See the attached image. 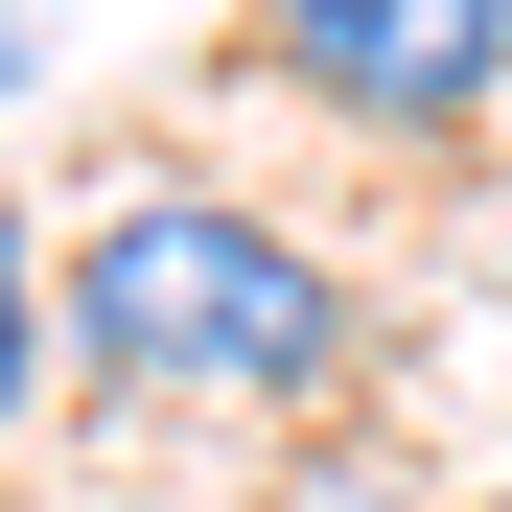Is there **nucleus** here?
<instances>
[{"label": "nucleus", "mask_w": 512, "mask_h": 512, "mask_svg": "<svg viewBox=\"0 0 512 512\" xmlns=\"http://www.w3.org/2000/svg\"><path fill=\"white\" fill-rule=\"evenodd\" d=\"M70 350L140 373V396H326L350 373V280H326L303 233L210 210V187H140L70 256Z\"/></svg>", "instance_id": "f257e3e1"}, {"label": "nucleus", "mask_w": 512, "mask_h": 512, "mask_svg": "<svg viewBox=\"0 0 512 512\" xmlns=\"http://www.w3.org/2000/svg\"><path fill=\"white\" fill-rule=\"evenodd\" d=\"M256 47H280L326 117H396V140H443V117H489V70H512V0H256Z\"/></svg>", "instance_id": "f03ea898"}, {"label": "nucleus", "mask_w": 512, "mask_h": 512, "mask_svg": "<svg viewBox=\"0 0 512 512\" xmlns=\"http://www.w3.org/2000/svg\"><path fill=\"white\" fill-rule=\"evenodd\" d=\"M47 396V280H24V233H0V419Z\"/></svg>", "instance_id": "7ed1b4c3"}, {"label": "nucleus", "mask_w": 512, "mask_h": 512, "mask_svg": "<svg viewBox=\"0 0 512 512\" xmlns=\"http://www.w3.org/2000/svg\"><path fill=\"white\" fill-rule=\"evenodd\" d=\"M303 512H419V489H303Z\"/></svg>", "instance_id": "20e7f679"}, {"label": "nucleus", "mask_w": 512, "mask_h": 512, "mask_svg": "<svg viewBox=\"0 0 512 512\" xmlns=\"http://www.w3.org/2000/svg\"><path fill=\"white\" fill-rule=\"evenodd\" d=\"M489 512H512V489H489Z\"/></svg>", "instance_id": "39448f33"}]
</instances>
